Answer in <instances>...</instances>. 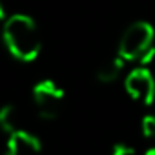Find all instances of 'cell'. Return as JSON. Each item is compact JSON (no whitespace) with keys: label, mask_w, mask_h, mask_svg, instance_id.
Listing matches in <instances>:
<instances>
[{"label":"cell","mask_w":155,"mask_h":155,"mask_svg":"<svg viewBox=\"0 0 155 155\" xmlns=\"http://www.w3.org/2000/svg\"><path fill=\"white\" fill-rule=\"evenodd\" d=\"M2 40L9 55L20 62H33L42 49V37L33 17L13 13L2 22Z\"/></svg>","instance_id":"cell-1"},{"label":"cell","mask_w":155,"mask_h":155,"mask_svg":"<svg viewBox=\"0 0 155 155\" xmlns=\"http://www.w3.org/2000/svg\"><path fill=\"white\" fill-rule=\"evenodd\" d=\"M153 60H155V46H151L140 58H139V66H148L150 68V64H153Z\"/></svg>","instance_id":"cell-10"},{"label":"cell","mask_w":155,"mask_h":155,"mask_svg":"<svg viewBox=\"0 0 155 155\" xmlns=\"http://www.w3.org/2000/svg\"><path fill=\"white\" fill-rule=\"evenodd\" d=\"M151 46H155V28L146 20H135L122 31L117 55H120L126 62H139Z\"/></svg>","instance_id":"cell-2"},{"label":"cell","mask_w":155,"mask_h":155,"mask_svg":"<svg viewBox=\"0 0 155 155\" xmlns=\"http://www.w3.org/2000/svg\"><path fill=\"white\" fill-rule=\"evenodd\" d=\"M110 155H139V153H137V150H135L133 146L124 144V142H119V144H115V146L111 148Z\"/></svg>","instance_id":"cell-9"},{"label":"cell","mask_w":155,"mask_h":155,"mask_svg":"<svg viewBox=\"0 0 155 155\" xmlns=\"http://www.w3.org/2000/svg\"><path fill=\"white\" fill-rule=\"evenodd\" d=\"M0 130L8 135L24 130V111L17 104L0 106Z\"/></svg>","instance_id":"cell-7"},{"label":"cell","mask_w":155,"mask_h":155,"mask_svg":"<svg viewBox=\"0 0 155 155\" xmlns=\"http://www.w3.org/2000/svg\"><path fill=\"white\" fill-rule=\"evenodd\" d=\"M126 68V60L120 57V55H113L111 58L104 60L99 68H97V81L101 84H113L115 81L120 79V75Z\"/></svg>","instance_id":"cell-6"},{"label":"cell","mask_w":155,"mask_h":155,"mask_svg":"<svg viewBox=\"0 0 155 155\" xmlns=\"http://www.w3.org/2000/svg\"><path fill=\"white\" fill-rule=\"evenodd\" d=\"M42 140L29 130H18L8 135L6 155H40Z\"/></svg>","instance_id":"cell-5"},{"label":"cell","mask_w":155,"mask_h":155,"mask_svg":"<svg viewBox=\"0 0 155 155\" xmlns=\"http://www.w3.org/2000/svg\"><path fill=\"white\" fill-rule=\"evenodd\" d=\"M140 133L146 139H153L155 140V113H148L142 117L140 120Z\"/></svg>","instance_id":"cell-8"},{"label":"cell","mask_w":155,"mask_h":155,"mask_svg":"<svg viewBox=\"0 0 155 155\" xmlns=\"http://www.w3.org/2000/svg\"><path fill=\"white\" fill-rule=\"evenodd\" d=\"M64 97L66 91L51 79H42L33 86V102L37 108V115L42 120L57 119Z\"/></svg>","instance_id":"cell-3"},{"label":"cell","mask_w":155,"mask_h":155,"mask_svg":"<svg viewBox=\"0 0 155 155\" xmlns=\"http://www.w3.org/2000/svg\"><path fill=\"white\" fill-rule=\"evenodd\" d=\"M124 91L128 97L142 106L155 102V77L148 66H135L124 77Z\"/></svg>","instance_id":"cell-4"},{"label":"cell","mask_w":155,"mask_h":155,"mask_svg":"<svg viewBox=\"0 0 155 155\" xmlns=\"http://www.w3.org/2000/svg\"><path fill=\"white\" fill-rule=\"evenodd\" d=\"M142 155H155V146H150L142 151Z\"/></svg>","instance_id":"cell-12"},{"label":"cell","mask_w":155,"mask_h":155,"mask_svg":"<svg viewBox=\"0 0 155 155\" xmlns=\"http://www.w3.org/2000/svg\"><path fill=\"white\" fill-rule=\"evenodd\" d=\"M8 17H9V15H8V9H6V4L0 0V22H4Z\"/></svg>","instance_id":"cell-11"}]
</instances>
